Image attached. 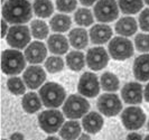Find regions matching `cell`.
Instances as JSON below:
<instances>
[{"label": "cell", "mask_w": 149, "mask_h": 140, "mask_svg": "<svg viewBox=\"0 0 149 140\" xmlns=\"http://www.w3.org/2000/svg\"><path fill=\"white\" fill-rule=\"evenodd\" d=\"M77 90L81 95L86 98H95L101 90L97 76L92 72L83 73L77 84Z\"/></svg>", "instance_id": "cell-11"}, {"label": "cell", "mask_w": 149, "mask_h": 140, "mask_svg": "<svg viewBox=\"0 0 149 140\" xmlns=\"http://www.w3.org/2000/svg\"><path fill=\"white\" fill-rule=\"evenodd\" d=\"M148 130H149V122H148Z\"/></svg>", "instance_id": "cell-45"}, {"label": "cell", "mask_w": 149, "mask_h": 140, "mask_svg": "<svg viewBox=\"0 0 149 140\" xmlns=\"http://www.w3.org/2000/svg\"><path fill=\"white\" fill-rule=\"evenodd\" d=\"M145 100L147 101V102H149V83L146 85V88H145Z\"/></svg>", "instance_id": "cell-40"}, {"label": "cell", "mask_w": 149, "mask_h": 140, "mask_svg": "<svg viewBox=\"0 0 149 140\" xmlns=\"http://www.w3.org/2000/svg\"><path fill=\"white\" fill-rule=\"evenodd\" d=\"M94 16L99 22H113L119 16V6L116 0H97L94 6Z\"/></svg>", "instance_id": "cell-7"}, {"label": "cell", "mask_w": 149, "mask_h": 140, "mask_svg": "<svg viewBox=\"0 0 149 140\" xmlns=\"http://www.w3.org/2000/svg\"><path fill=\"white\" fill-rule=\"evenodd\" d=\"M134 75L138 81H149V54H142L134 59Z\"/></svg>", "instance_id": "cell-18"}, {"label": "cell", "mask_w": 149, "mask_h": 140, "mask_svg": "<svg viewBox=\"0 0 149 140\" xmlns=\"http://www.w3.org/2000/svg\"><path fill=\"white\" fill-rule=\"evenodd\" d=\"M48 49L55 55H63L68 51V40L65 36L60 34H53L47 40Z\"/></svg>", "instance_id": "cell-19"}, {"label": "cell", "mask_w": 149, "mask_h": 140, "mask_svg": "<svg viewBox=\"0 0 149 140\" xmlns=\"http://www.w3.org/2000/svg\"><path fill=\"white\" fill-rule=\"evenodd\" d=\"M2 140H6V139H2Z\"/></svg>", "instance_id": "cell-46"}, {"label": "cell", "mask_w": 149, "mask_h": 140, "mask_svg": "<svg viewBox=\"0 0 149 140\" xmlns=\"http://www.w3.org/2000/svg\"><path fill=\"white\" fill-rule=\"evenodd\" d=\"M33 8L36 16L40 18L51 17L54 11V7L51 0H35Z\"/></svg>", "instance_id": "cell-26"}, {"label": "cell", "mask_w": 149, "mask_h": 140, "mask_svg": "<svg viewBox=\"0 0 149 140\" xmlns=\"http://www.w3.org/2000/svg\"><path fill=\"white\" fill-rule=\"evenodd\" d=\"M118 3L123 14L132 15L141 10L143 1L142 0H118Z\"/></svg>", "instance_id": "cell-28"}, {"label": "cell", "mask_w": 149, "mask_h": 140, "mask_svg": "<svg viewBox=\"0 0 149 140\" xmlns=\"http://www.w3.org/2000/svg\"><path fill=\"white\" fill-rule=\"evenodd\" d=\"M45 140H60L57 137H55V136H51V137H48V138H46Z\"/></svg>", "instance_id": "cell-42"}, {"label": "cell", "mask_w": 149, "mask_h": 140, "mask_svg": "<svg viewBox=\"0 0 149 140\" xmlns=\"http://www.w3.org/2000/svg\"><path fill=\"white\" fill-rule=\"evenodd\" d=\"M22 109L27 113H35L42 108V100L40 96H38L35 92H29L25 94L22 101Z\"/></svg>", "instance_id": "cell-23"}, {"label": "cell", "mask_w": 149, "mask_h": 140, "mask_svg": "<svg viewBox=\"0 0 149 140\" xmlns=\"http://www.w3.org/2000/svg\"><path fill=\"white\" fill-rule=\"evenodd\" d=\"M31 5L28 0H7L2 5V19L14 25H22L31 19Z\"/></svg>", "instance_id": "cell-1"}, {"label": "cell", "mask_w": 149, "mask_h": 140, "mask_svg": "<svg viewBox=\"0 0 149 140\" xmlns=\"http://www.w3.org/2000/svg\"><path fill=\"white\" fill-rule=\"evenodd\" d=\"M145 2H146L147 5H149V0H145Z\"/></svg>", "instance_id": "cell-44"}, {"label": "cell", "mask_w": 149, "mask_h": 140, "mask_svg": "<svg viewBox=\"0 0 149 140\" xmlns=\"http://www.w3.org/2000/svg\"><path fill=\"white\" fill-rule=\"evenodd\" d=\"M74 20L80 26H90L93 24V15L88 8H80L74 14Z\"/></svg>", "instance_id": "cell-30"}, {"label": "cell", "mask_w": 149, "mask_h": 140, "mask_svg": "<svg viewBox=\"0 0 149 140\" xmlns=\"http://www.w3.org/2000/svg\"><path fill=\"white\" fill-rule=\"evenodd\" d=\"M39 96L45 107L56 109L61 107L66 99V92L64 88L55 82L45 83L39 88Z\"/></svg>", "instance_id": "cell-2"}, {"label": "cell", "mask_w": 149, "mask_h": 140, "mask_svg": "<svg viewBox=\"0 0 149 140\" xmlns=\"http://www.w3.org/2000/svg\"><path fill=\"white\" fill-rule=\"evenodd\" d=\"M97 0H80V2L84 5V6H91V5H93L94 2H95Z\"/></svg>", "instance_id": "cell-39"}, {"label": "cell", "mask_w": 149, "mask_h": 140, "mask_svg": "<svg viewBox=\"0 0 149 140\" xmlns=\"http://www.w3.org/2000/svg\"><path fill=\"white\" fill-rule=\"evenodd\" d=\"M101 86L107 92H114L119 88L120 82L117 75L110 72H105L101 75Z\"/></svg>", "instance_id": "cell-27"}, {"label": "cell", "mask_w": 149, "mask_h": 140, "mask_svg": "<svg viewBox=\"0 0 149 140\" xmlns=\"http://www.w3.org/2000/svg\"><path fill=\"white\" fill-rule=\"evenodd\" d=\"M38 123L46 133H55L64 125V116L56 109H49L38 116Z\"/></svg>", "instance_id": "cell-5"}, {"label": "cell", "mask_w": 149, "mask_h": 140, "mask_svg": "<svg viewBox=\"0 0 149 140\" xmlns=\"http://www.w3.org/2000/svg\"><path fill=\"white\" fill-rule=\"evenodd\" d=\"M79 140H91V138L88 133H81V136L79 137Z\"/></svg>", "instance_id": "cell-41"}, {"label": "cell", "mask_w": 149, "mask_h": 140, "mask_svg": "<svg viewBox=\"0 0 149 140\" xmlns=\"http://www.w3.org/2000/svg\"><path fill=\"white\" fill-rule=\"evenodd\" d=\"M121 121L128 130H138L145 125L146 114L139 107H129L122 111Z\"/></svg>", "instance_id": "cell-9"}, {"label": "cell", "mask_w": 149, "mask_h": 140, "mask_svg": "<svg viewBox=\"0 0 149 140\" xmlns=\"http://www.w3.org/2000/svg\"><path fill=\"white\" fill-rule=\"evenodd\" d=\"M121 98L128 104H139L142 102L143 90L140 83L129 82L121 90Z\"/></svg>", "instance_id": "cell-14"}, {"label": "cell", "mask_w": 149, "mask_h": 140, "mask_svg": "<svg viewBox=\"0 0 149 140\" xmlns=\"http://www.w3.org/2000/svg\"><path fill=\"white\" fill-rule=\"evenodd\" d=\"M26 57L18 49H6L1 54V70L7 75H17L25 70Z\"/></svg>", "instance_id": "cell-3"}, {"label": "cell", "mask_w": 149, "mask_h": 140, "mask_svg": "<svg viewBox=\"0 0 149 140\" xmlns=\"http://www.w3.org/2000/svg\"><path fill=\"white\" fill-rule=\"evenodd\" d=\"M82 127L88 133H97L103 127V118L94 111L86 113L82 119Z\"/></svg>", "instance_id": "cell-17"}, {"label": "cell", "mask_w": 149, "mask_h": 140, "mask_svg": "<svg viewBox=\"0 0 149 140\" xmlns=\"http://www.w3.org/2000/svg\"><path fill=\"white\" fill-rule=\"evenodd\" d=\"M85 56L80 51H72L66 55V64L72 71L79 72L85 65Z\"/></svg>", "instance_id": "cell-25"}, {"label": "cell", "mask_w": 149, "mask_h": 140, "mask_svg": "<svg viewBox=\"0 0 149 140\" xmlns=\"http://www.w3.org/2000/svg\"><path fill=\"white\" fill-rule=\"evenodd\" d=\"M60 136L63 140H76L81 136V125L77 121H67L60 129Z\"/></svg>", "instance_id": "cell-22"}, {"label": "cell", "mask_w": 149, "mask_h": 140, "mask_svg": "<svg viewBox=\"0 0 149 140\" xmlns=\"http://www.w3.org/2000/svg\"><path fill=\"white\" fill-rule=\"evenodd\" d=\"M134 46L139 52H149V35L138 34L134 38Z\"/></svg>", "instance_id": "cell-33"}, {"label": "cell", "mask_w": 149, "mask_h": 140, "mask_svg": "<svg viewBox=\"0 0 149 140\" xmlns=\"http://www.w3.org/2000/svg\"><path fill=\"white\" fill-rule=\"evenodd\" d=\"M10 140H24V134L20 132H15L10 136Z\"/></svg>", "instance_id": "cell-37"}, {"label": "cell", "mask_w": 149, "mask_h": 140, "mask_svg": "<svg viewBox=\"0 0 149 140\" xmlns=\"http://www.w3.org/2000/svg\"><path fill=\"white\" fill-rule=\"evenodd\" d=\"M97 107L99 111L107 117H114L122 110V103L119 96L113 93H105L97 99Z\"/></svg>", "instance_id": "cell-10"}, {"label": "cell", "mask_w": 149, "mask_h": 140, "mask_svg": "<svg viewBox=\"0 0 149 140\" xmlns=\"http://www.w3.org/2000/svg\"><path fill=\"white\" fill-rule=\"evenodd\" d=\"M127 140H142V137L139 133H129L127 136Z\"/></svg>", "instance_id": "cell-36"}, {"label": "cell", "mask_w": 149, "mask_h": 140, "mask_svg": "<svg viewBox=\"0 0 149 140\" xmlns=\"http://www.w3.org/2000/svg\"><path fill=\"white\" fill-rule=\"evenodd\" d=\"M45 67L49 73H58L64 68V61L60 56H51L45 61Z\"/></svg>", "instance_id": "cell-32"}, {"label": "cell", "mask_w": 149, "mask_h": 140, "mask_svg": "<svg viewBox=\"0 0 149 140\" xmlns=\"http://www.w3.org/2000/svg\"><path fill=\"white\" fill-rule=\"evenodd\" d=\"M70 44L76 49H83L89 44V34L84 28H74L68 34Z\"/></svg>", "instance_id": "cell-21"}, {"label": "cell", "mask_w": 149, "mask_h": 140, "mask_svg": "<svg viewBox=\"0 0 149 140\" xmlns=\"http://www.w3.org/2000/svg\"><path fill=\"white\" fill-rule=\"evenodd\" d=\"M90 109V103L85 98L77 94H72L63 104V113L68 119H80L84 117Z\"/></svg>", "instance_id": "cell-4"}, {"label": "cell", "mask_w": 149, "mask_h": 140, "mask_svg": "<svg viewBox=\"0 0 149 140\" xmlns=\"http://www.w3.org/2000/svg\"><path fill=\"white\" fill-rule=\"evenodd\" d=\"M139 26L143 31H149V8L143 9L139 15Z\"/></svg>", "instance_id": "cell-35"}, {"label": "cell", "mask_w": 149, "mask_h": 140, "mask_svg": "<svg viewBox=\"0 0 149 140\" xmlns=\"http://www.w3.org/2000/svg\"><path fill=\"white\" fill-rule=\"evenodd\" d=\"M112 37V29L105 24H97L90 29V39L93 44H105Z\"/></svg>", "instance_id": "cell-16"}, {"label": "cell", "mask_w": 149, "mask_h": 140, "mask_svg": "<svg viewBox=\"0 0 149 140\" xmlns=\"http://www.w3.org/2000/svg\"><path fill=\"white\" fill-rule=\"evenodd\" d=\"M30 31H31V35L36 39H44L48 35L49 29L44 20L36 19V20H33L30 24Z\"/></svg>", "instance_id": "cell-29"}, {"label": "cell", "mask_w": 149, "mask_h": 140, "mask_svg": "<svg viewBox=\"0 0 149 140\" xmlns=\"http://www.w3.org/2000/svg\"><path fill=\"white\" fill-rule=\"evenodd\" d=\"M1 26H2V35L1 36L5 37L7 36V22L5 20V19H2V22H1Z\"/></svg>", "instance_id": "cell-38"}, {"label": "cell", "mask_w": 149, "mask_h": 140, "mask_svg": "<svg viewBox=\"0 0 149 140\" xmlns=\"http://www.w3.org/2000/svg\"><path fill=\"white\" fill-rule=\"evenodd\" d=\"M30 30L27 26L15 25L11 26L7 34V43L15 49H22L30 42Z\"/></svg>", "instance_id": "cell-8"}, {"label": "cell", "mask_w": 149, "mask_h": 140, "mask_svg": "<svg viewBox=\"0 0 149 140\" xmlns=\"http://www.w3.org/2000/svg\"><path fill=\"white\" fill-rule=\"evenodd\" d=\"M72 25V20L71 18L67 15L64 14H57L54 17H52L51 22H49V26L52 28L53 31H56V33H64L66 30L70 29Z\"/></svg>", "instance_id": "cell-24"}, {"label": "cell", "mask_w": 149, "mask_h": 140, "mask_svg": "<svg viewBox=\"0 0 149 140\" xmlns=\"http://www.w3.org/2000/svg\"><path fill=\"white\" fill-rule=\"evenodd\" d=\"M7 86H8V90L13 94H15V95H22V94L25 93V91H26V84H25V82L22 81V79L17 77V76H13V77H10L8 80Z\"/></svg>", "instance_id": "cell-31"}, {"label": "cell", "mask_w": 149, "mask_h": 140, "mask_svg": "<svg viewBox=\"0 0 149 140\" xmlns=\"http://www.w3.org/2000/svg\"><path fill=\"white\" fill-rule=\"evenodd\" d=\"M46 55H47V48L45 44L42 42H36V40L30 43L25 51L26 61L30 64H39L44 62Z\"/></svg>", "instance_id": "cell-15"}, {"label": "cell", "mask_w": 149, "mask_h": 140, "mask_svg": "<svg viewBox=\"0 0 149 140\" xmlns=\"http://www.w3.org/2000/svg\"><path fill=\"white\" fill-rule=\"evenodd\" d=\"M109 53L112 59L125 61L134 55V45L131 40L123 36L114 37L109 43Z\"/></svg>", "instance_id": "cell-6"}, {"label": "cell", "mask_w": 149, "mask_h": 140, "mask_svg": "<svg viewBox=\"0 0 149 140\" xmlns=\"http://www.w3.org/2000/svg\"><path fill=\"white\" fill-rule=\"evenodd\" d=\"M86 64L92 71H100L104 68L109 63V54L103 47L97 46L90 48L86 53Z\"/></svg>", "instance_id": "cell-12"}, {"label": "cell", "mask_w": 149, "mask_h": 140, "mask_svg": "<svg viewBox=\"0 0 149 140\" xmlns=\"http://www.w3.org/2000/svg\"><path fill=\"white\" fill-rule=\"evenodd\" d=\"M22 80L28 88H38L46 80V73L43 67L31 65L25 70L22 74Z\"/></svg>", "instance_id": "cell-13"}, {"label": "cell", "mask_w": 149, "mask_h": 140, "mask_svg": "<svg viewBox=\"0 0 149 140\" xmlns=\"http://www.w3.org/2000/svg\"><path fill=\"white\" fill-rule=\"evenodd\" d=\"M143 140H149V134H148V136H147V137H146V138H145Z\"/></svg>", "instance_id": "cell-43"}, {"label": "cell", "mask_w": 149, "mask_h": 140, "mask_svg": "<svg viewBox=\"0 0 149 140\" xmlns=\"http://www.w3.org/2000/svg\"><path fill=\"white\" fill-rule=\"evenodd\" d=\"M114 29L118 35H121L123 37L132 36L137 31V22L134 17H122L116 24Z\"/></svg>", "instance_id": "cell-20"}, {"label": "cell", "mask_w": 149, "mask_h": 140, "mask_svg": "<svg viewBox=\"0 0 149 140\" xmlns=\"http://www.w3.org/2000/svg\"><path fill=\"white\" fill-rule=\"evenodd\" d=\"M76 0H56V7L62 13H72L76 8Z\"/></svg>", "instance_id": "cell-34"}]
</instances>
